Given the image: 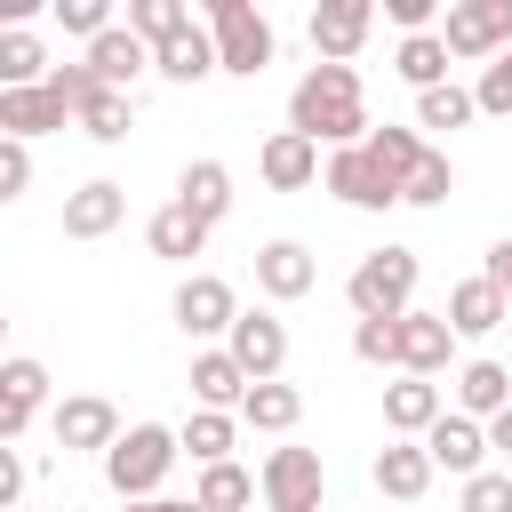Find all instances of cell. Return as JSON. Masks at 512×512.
<instances>
[{
	"instance_id": "42",
	"label": "cell",
	"mask_w": 512,
	"mask_h": 512,
	"mask_svg": "<svg viewBox=\"0 0 512 512\" xmlns=\"http://www.w3.org/2000/svg\"><path fill=\"white\" fill-rule=\"evenodd\" d=\"M24 184H32V152L16 136H0V200H24Z\"/></svg>"
},
{
	"instance_id": "31",
	"label": "cell",
	"mask_w": 512,
	"mask_h": 512,
	"mask_svg": "<svg viewBox=\"0 0 512 512\" xmlns=\"http://www.w3.org/2000/svg\"><path fill=\"white\" fill-rule=\"evenodd\" d=\"M128 32H136L144 48H168L176 32H192V8H184V0H128Z\"/></svg>"
},
{
	"instance_id": "48",
	"label": "cell",
	"mask_w": 512,
	"mask_h": 512,
	"mask_svg": "<svg viewBox=\"0 0 512 512\" xmlns=\"http://www.w3.org/2000/svg\"><path fill=\"white\" fill-rule=\"evenodd\" d=\"M56 512H64V504H56Z\"/></svg>"
},
{
	"instance_id": "8",
	"label": "cell",
	"mask_w": 512,
	"mask_h": 512,
	"mask_svg": "<svg viewBox=\"0 0 512 512\" xmlns=\"http://www.w3.org/2000/svg\"><path fill=\"white\" fill-rule=\"evenodd\" d=\"M232 320H240V296H232V280H216V272H192V280L176 288V328H184V336H232Z\"/></svg>"
},
{
	"instance_id": "4",
	"label": "cell",
	"mask_w": 512,
	"mask_h": 512,
	"mask_svg": "<svg viewBox=\"0 0 512 512\" xmlns=\"http://www.w3.org/2000/svg\"><path fill=\"white\" fill-rule=\"evenodd\" d=\"M208 40H216V64L240 72V80H256L272 64V24L248 0H208Z\"/></svg>"
},
{
	"instance_id": "18",
	"label": "cell",
	"mask_w": 512,
	"mask_h": 512,
	"mask_svg": "<svg viewBox=\"0 0 512 512\" xmlns=\"http://www.w3.org/2000/svg\"><path fill=\"white\" fill-rule=\"evenodd\" d=\"M80 64H88V72H96L104 88H120V96H128V88H136V80L152 72V48H144V40L128 32V24H112L104 40H88V56H80Z\"/></svg>"
},
{
	"instance_id": "41",
	"label": "cell",
	"mask_w": 512,
	"mask_h": 512,
	"mask_svg": "<svg viewBox=\"0 0 512 512\" xmlns=\"http://www.w3.org/2000/svg\"><path fill=\"white\" fill-rule=\"evenodd\" d=\"M464 512H512V472H472L464 480Z\"/></svg>"
},
{
	"instance_id": "9",
	"label": "cell",
	"mask_w": 512,
	"mask_h": 512,
	"mask_svg": "<svg viewBox=\"0 0 512 512\" xmlns=\"http://www.w3.org/2000/svg\"><path fill=\"white\" fill-rule=\"evenodd\" d=\"M56 448H64V456H72V448L112 456V448H120V408H112V400H96V392L56 400Z\"/></svg>"
},
{
	"instance_id": "17",
	"label": "cell",
	"mask_w": 512,
	"mask_h": 512,
	"mask_svg": "<svg viewBox=\"0 0 512 512\" xmlns=\"http://www.w3.org/2000/svg\"><path fill=\"white\" fill-rule=\"evenodd\" d=\"M456 352L448 312H400V376H440Z\"/></svg>"
},
{
	"instance_id": "10",
	"label": "cell",
	"mask_w": 512,
	"mask_h": 512,
	"mask_svg": "<svg viewBox=\"0 0 512 512\" xmlns=\"http://www.w3.org/2000/svg\"><path fill=\"white\" fill-rule=\"evenodd\" d=\"M224 352L248 368V384H272V376H280V360H288V328H280L272 312H240V320H232V336H224Z\"/></svg>"
},
{
	"instance_id": "44",
	"label": "cell",
	"mask_w": 512,
	"mask_h": 512,
	"mask_svg": "<svg viewBox=\"0 0 512 512\" xmlns=\"http://www.w3.org/2000/svg\"><path fill=\"white\" fill-rule=\"evenodd\" d=\"M16 496H24V456L0 448V512H16Z\"/></svg>"
},
{
	"instance_id": "19",
	"label": "cell",
	"mask_w": 512,
	"mask_h": 512,
	"mask_svg": "<svg viewBox=\"0 0 512 512\" xmlns=\"http://www.w3.org/2000/svg\"><path fill=\"white\" fill-rule=\"evenodd\" d=\"M504 408H512V368H504V360H464V368H456V416L496 424Z\"/></svg>"
},
{
	"instance_id": "6",
	"label": "cell",
	"mask_w": 512,
	"mask_h": 512,
	"mask_svg": "<svg viewBox=\"0 0 512 512\" xmlns=\"http://www.w3.org/2000/svg\"><path fill=\"white\" fill-rule=\"evenodd\" d=\"M256 488H264V504H272V512H320V496H328L320 448H272V456H264V472H256Z\"/></svg>"
},
{
	"instance_id": "22",
	"label": "cell",
	"mask_w": 512,
	"mask_h": 512,
	"mask_svg": "<svg viewBox=\"0 0 512 512\" xmlns=\"http://www.w3.org/2000/svg\"><path fill=\"white\" fill-rule=\"evenodd\" d=\"M256 168H264V184H272V192H304L312 176H328V168H320V144H312V136H296V128H280V136L256 152Z\"/></svg>"
},
{
	"instance_id": "29",
	"label": "cell",
	"mask_w": 512,
	"mask_h": 512,
	"mask_svg": "<svg viewBox=\"0 0 512 512\" xmlns=\"http://www.w3.org/2000/svg\"><path fill=\"white\" fill-rule=\"evenodd\" d=\"M296 416H304V392L296 384H248V400H240V424H256V432H296Z\"/></svg>"
},
{
	"instance_id": "13",
	"label": "cell",
	"mask_w": 512,
	"mask_h": 512,
	"mask_svg": "<svg viewBox=\"0 0 512 512\" xmlns=\"http://www.w3.org/2000/svg\"><path fill=\"white\" fill-rule=\"evenodd\" d=\"M424 456H432V472H456V480H472V472H488L480 456H488V424H472V416H440L432 432H424Z\"/></svg>"
},
{
	"instance_id": "14",
	"label": "cell",
	"mask_w": 512,
	"mask_h": 512,
	"mask_svg": "<svg viewBox=\"0 0 512 512\" xmlns=\"http://www.w3.org/2000/svg\"><path fill=\"white\" fill-rule=\"evenodd\" d=\"M368 24H376L368 0H328V8H312V48H320V64H352L360 40H368Z\"/></svg>"
},
{
	"instance_id": "43",
	"label": "cell",
	"mask_w": 512,
	"mask_h": 512,
	"mask_svg": "<svg viewBox=\"0 0 512 512\" xmlns=\"http://www.w3.org/2000/svg\"><path fill=\"white\" fill-rule=\"evenodd\" d=\"M384 16H392L400 32H432V0H384Z\"/></svg>"
},
{
	"instance_id": "33",
	"label": "cell",
	"mask_w": 512,
	"mask_h": 512,
	"mask_svg": "<svg viewBox=\"0 0 512 512\" xmlns=\"http://www.w3.org/2000/svg\"><path fill=\"white\" fill-rule=\"evenodd\" d=\"M80 128H88L96 144H120V136L136 128V96H120V88H96V96L80 104Z\"/></svg>"
},
{
	"instance_id": "45",
	"label": "cell",
	"mask_w": 512,
	"mask_h": 512,
	"mask_svg": "<svg viewBox=\"0 0 512 512\" xmlns=\"http://www.w3.org/2000/svg\"><path fill=\"white\" fill-rule=\"evenodd\" d=\"M120 512H208L200 496H144V504H120Z\"/></svg>"
},
{
	"instance_id": "16",
	"label": "cell",
	"mask_w": 512,
	"mask_h": 512,
	"mask_svg": "<svg viewBox=\"0 0 512 512\" xmlns=\"http://www.w3.org/2000/svg\"><path fill=\"white\" fill-rule=\"evenodd\" d=\"M120 216H128V192L112 176H88L80 192H64V240H104Z\"/></svg>"
},
{
	"instance_id": "2",
	"label": "cell",
	"mask_w": 512,
	"mask_h": 512,
	"mask_svg": "<svg viewBox=\"0 0 512 512\" xmlns=\"http://www.w3.org/2000/svg\"><path fill=\"white\" fill-rule=\"evenodd\" d=\"M176 456H184V440H176L168 424H128L120 448L104 456V480H112L120 504H144V496H160V480H168Z\"/></svg>"
},
{
	"instance_id": "20",
	"label": "cell",
	"mask_w": 512,
	"mask_h": 512,
	"mask_svg": "<svg viewBox=\"0 0 512 512\" xmlns=\"http://www.w3.org/2000/svg\"><path fill=\"white\" fill-rule=\"evenodd\" d=\"M440 416H448V400H440L432 376H400V384H384V424H392L400 440H424Z\"/></svg>"
},
{
	"instance_id": "28",
	"label": "cell",
	"mask_w": 512,
	"mask_h": 512,
	"mask_svg": "<svg viewBox=\"0 0 512 512\" xmlns=\"http://www.w3.org/2000/svg\"><path fill=\"white\" fill-rule=\"evenodd\" d=\"M176 200H184L200 224H216V216L232 208V168H224V160H192V168L176 176Z\"/></svg>"
},
{
	"instance_id": "12",
	"label": "cell",
	"mask_w": 512,
	"mask_h": 512,
	"mask_svg": "<svg viewBox=\"0 0 512 512\" xmlns=\"http://www.w3.org/2000/svg\"><path fill=\"white\" fill-rule=\"evenodd\" d=\"M312 280H320V264H312V248H304V240H264V248H256V288H264L272 304L312 296Z\"/></svg>"
},
{
	"instance_id": "27",
	"label": "cell",
	"mask_w": 512,
	"mask_h": 512,
	"mask_svg": "<svg viewBox=\"0 0 512 512\" xmlns=\"http://www.w3.org/2000/svg\"><path fill=\"white\" fill-rule=\"evenodd\" d=\"M392 72H400L416 96L448 88V40H440V32H408V40H400V56H392Z\"/></svg>"
},
{
	"instance_id": "37",
	"label": "cell",
	"mask_w": 512,
	"mask_h": 512,
	"mask_svg": "<svg viewBox=\"0 0 512 512\" xmlns=\"http://www.w3.org/2000/svg\"><path fill=\"white\" fill-rule=\"evenodd\" d=\"M448 192H456V168H448V152H424V168L400 184V200H408V208H440Z\"/></svg>"
},
{
	"instance_id": "34",
	"label": "cell",
	"mask_w": 512,
	"mask_h": 512,
	"mask_svg": "<svg viewBox=\"0 0 512 512\" xmlns=\"http://www.w3.org/2000/svg\"><path fill=\"white\" fill-rule=\"evenodd\" d=\"M368 152L392 168V184H408V176L424 168V152H432V144H424L416 128H368Z\"/></svg>"
},
{
	"instance_id": "39",
	"label": "cell",
	"mask_w": 512,
	"mask_h": 512,
	"mask_svg": "<svg viewBox=\"0 0 512 512\" xmlns=\"http://www.w3.org/2000/svg\"><path fill=\"white\" fill-rule=\"evenodd\" d=\"M472 96H480L488 120H512V48H504L496 64H480V88H472Z\"/></svg>"
},
{
	"instance_id": "11",
	"label": "cell",
	"mask_w": 512,
	"mask_h": 512,
	"mask_svg": "<svg viewBox=\"0 0 512 512\" xmlns=\"http://www.w3.org/2000/svg\"><path fill=\"white\" fill-rule=\"evenodd\" d=\"M40 400H48V368L16 352V360L0 368V448H16V440L32 432V416H40Z\"/></svg>"
},
{
	"instance_id": "38",
	"label": "cell",
	"mask_w": 512,
	"mask_h": 512,
	"mask_svg": "<svg viewBox=\"0 0 512 512\" xmlns=\"http://www.w3.org/2000/svg\"><path fill=\"white\" fill-rule=\"evenodd\" d=\"M352 352H360L368 368H400V320H360V328H352Z\"/></svg>"
},
{
	"instance_id": "32",
	"label": "cell",
	"mask_w": 512,
	"mask_h": 512,
	"mask_svg": "<svg viewBox=\"0 0 512 512\" xmlns=\"http://www.w3.org/2000/svg\"><path fill=\"white\" fill-rule=\"evenodd\" d=\"M48 72H56V64L40 56V40H32L24 24H16V32H0V88H40Z\"/></svg>"
},
{
	"instance_id": "21",
	"label": "cell",
	"mask_w": 512,
	"mask_h": 512,
	"mask_svg": "<svg viewBox=\"0 0 512 512\" xmlns=\"http://www.w3.org/2000/svg\"><path fill=\"white\" fill-rule=\"evenodd\" d=\"M368 480H376L392 504H416V496L432 488V456H424V440H384L376 464H368Z\"/></svg>"
},
{
	"instance_id": "46",
	"label": "cell",
	"mask_w": 512,
	"mask_h": 512,
	"mask_svg": "<svg viewBox=\"0 0 512 512\" xmlns=\"http://www.w3.org/2000/svg\"><path fill=\"white\" fill-rule=\"evenodd\" d=\"M488 280L512 296V240H496V248H488Z\"/></svg>"
},
{
	"instance_id": "7",
	"label": "cell",
	"mask_w": 512,
	"mask_h": 512,
	"mask_svg": "<svg viewBox=\"0 0 512 512\" xmlns=\"http://www.w3.org/2000/svg\"><path fill=\"white\" fill-rule=\"evenodd\" d=\"M344 208H368V216H384V208H400V184H392V168L368 152V144H352V152H328V176H320Z\"/></svg>"
},
{
	"instance_id": "15",
	"label": "cell",
	"mask_w": 512,
	"mask_h": 512,
	"mask_svg": "<svg viewBox=\"0 0 512 512\" xmlns=\"http://www.w3.org/2000/svg\"><path fill=\"white\" fill-rule=\"evenodd\" d=\"M72 120V104L40 80V88H0V136H16V144H32V136H48V128H64Z\"/></svg>"
},
{
	"instance_id": "35",
	"label": "cell",
	"mask_w": 512,
	"mask_h": 512,
	"mask_svg": "<svg viewBox=\"0 0 512 512\" xmlns=\"http://www.w3.org/2000/svg\"><path fill=\"white\" fill-rule=\"evenodd\" d=\"M472 112H480V96H472V88H456V80H448V88H432V96H416V128H440V136H448V128H464Z\"/></svg>"
},
{
	"instance_id": "23",
	"label": "cell",
	"mask_w": 512,
	"mask_h": 512,
	"mask_svg": "<svg viewBox=\"0 0 512 512\" xmlns=\"http://www.w3.org/2000/svg\"><path fill=\"white\" fill-rule=\"evenodd\" d=\"M504 320H512V296H504L488 272L448 288V328H456V336H488V328H504Z\"/></svg>"
},
{
	"instance_id": "36",
	"label": "cell",
	"mask_w": 512,
	"mask_h": 512,
	"mask_svg": "<svg viewBox=\"0 0 512 512\" xmlns=\"http://www.w3.org/2000/svg\"><path fill=\"white\" fill-rule=\"evenodd\" d=\"M208 512H240L248 496H256V480L240 472V464H200V488H192Z\"/></svg>"
},
{
	"instance_id": "40",
	"label": "cell",
	"mask_w": 512,
	"mask_h": 512,
	"mask_svg": "<svg viewBox=\"0 0 512 512\" xmlns=\"http://www.w3.org/2000/svg\"><path fill=\"white\" fill-rule=\"evenodd\" d=\"M56 24L80 32V40H104L112 32V0H56Z\"/></svg>"
},
{
	"instance_id": "47",
	"label": "cell",
	"mask_w": 512,
	"mask_h": 512,
	"mask_svg": "<svg viewBox=\"0 0 512 512\" xmlns=\"http://www.w3.org/2000/svg\"><path fill=\"white\" fill-rule=\"evenodd\" d=\"M488 448H496V456H512V408H504V416L488 424Z\"/></svg>"
},
{
	"instance_id": "5",
	"label": "cell",
	"mask_w": 512,
	"mask_h": 512,
	"mask_svg": "<svg viewBox=\"0 0 512 512\" xmlns=\"http://www.w3.org/2000/svg\"><path fill=\"white\" fill-rule=\"evenodd\" d=\"M448 56H472V64H496L512 48V0H456L448 24H440Z\"/></svg>"
},
{
	"instance_id": "30",
	"label": "cell",
	"mask_w": 512,
	"mask_h": 512,
	"mask_svg": "<svg viewBox=\"0 0 512 512\" xmlns=\"http://www.w3.org/2000/svg\"><path fill=\"white\" fill-rule=\"evenodd\" d=\"M176 440H184V448H192L200 464H232V440H240V424H232L224 408H192Z\"/></svg>"
},
{
	"instance_id": "3",
	"label": "cell",
	"mask_w": 512,
	"mask_h": 512,
	"mask_svg": "<svg viewBox=\"0 0 512 512\" xmlns=\"http://www.w3.org/2000/svg\"><path fill=\"white\" fill-rule=\"evenodd\" d=\"M416 248H368L360 264H352V280H344V296H352V312L360 320H400V312H416L408 296H416Z\"/></svg>"
},
{
	"instance_id": "24",
	"label": "cell",
	"mask_w": 512,
	"mask_h": 512,
	"mask_svg": "<svg viewBox=\"0 0 512 512\" xmlns=\"http://www.w3.org/2000/svg\"><path fill=\"white\" fill-rule=\"evenodd\" d=\"M208 232H216V224H200L184 200H168V208L144 224V248H152V256H168V264H192V256L208 248Z\"/></svg>"
},
{
	"instance_id": "25",
	"label": "cell",
	"mask_w": 512,
	"mask_h": 512,
	"mask_svg": "<svg viewBox=\"0 0 512 512\" xmlns=\"http://www.w3.org/2000/svg\"><path fill=\"white\" fill-rule=\"evenodd\" d=\"M152 72H160V80H176V88H200V80H208V72H224V64H216V40L192 24V32H176L168 48H152Z\"/></svg>"
},
{
	"instance_id": "26",
	"label": "cell",
	"mask_w": 512,
	"mask_h": 512,
	"mask_svg": "<svg viewBox=\"0 0 512 512\" xmlns=\"http://www.w3.org/2000/svg\"><path fill=\"white\" fill-rule=\"evenodd\" d=\"M192 400H200V408H240V400H248V368H240L224 344L200 352V360H192Z\"/></svg>"
},
{
	"instance_id": "1",
	"label": "cell",
	"mask_w": 512,
	"mask_h": 512,
	"mask_svg": "<svg viewBox=\"0 0 512 512\" xmlns=\"http://www.w3.org/2000/svg\"><path fill=\"white\" fill-rule=\"evenodd\" d=\"M288 128L312 136V144H336V152L368 144V96H360V72H352V64H312V72L296 80V96H288Z\"/></svg>"
}]
</instances>
